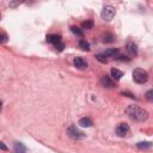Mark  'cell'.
Instances as JSON below:
<instances>
[{
    "instance_id": "6da1fadb",
    "label": "cell",
    "mask_w": 153,
    "mask_h": 153,
    "mask_svg": "<svg viewBox=\"0 0 153 153\" xmlns=\"http://www.w3.org/2000/svg\"><path fill=\"white\" fill-rule=\"evenodd\" d=\"M126 112L135 122H145L148 118V112L136 105H129L126 109Z\"/></svg>"
},
{
    "instance_id": "8fae6325",
    "label": "cell",
    "mask_w": 153,
    "mask_h": 153,
    "mask_svg": "<svg viewBox=\"0 0 153 153\" xmlns=\"http://www.w3.org/2000/svg\"><path fill=\"white\" fill-rule=\"evenodd\" d=\"M127 50H128L131 55H136V54H137V47H136V44L133 43V42H129V43L127 44Z\"/></svg>"
},
{
    "instance_id": "7a4b0ae2",
    "label": "cell",
    "mask_w": 153,
    "mask_h": 153,
    "mask_svg": "<svg viewBox=\"0 0 153 153\" xmlns=\"http://www.w3.org/2000/svg\"><path fill=\"white\" fill-rule=\"evenodd\" d=\"M133 80H134L136 84H145V82H147V80H148V73H147L145 69L136 68V69H134V72H133Z\"/></svg>"
},
{
    "instance_id": "484cf974",
    "label": "cell",
    "mask_w": 153,
    "mask_h": 153,
    "mask_svg": "<svg viewBox=\"0 0 153 153\" xmlns=\"http://www.w3.org/2000/svg\"><path fill=\"white\" fill-rule=\"evenodd\" d=\"M1 109H2V100L0 99V112H1Z\"/></svg>"
},
{
    "instance_id": "4fadbf2b",
    "label": "cell",
    "mask_w": 153,
    "mask_h": 153,
    "mask_svg": "<svg viewBox=\"0 0 153 153\" xmlns=\"http://www.w3.org/2000/svg\"><path fill=\"white\" fill-rule=\"evenodd\" d=\"M59 41H61V36L60 35H48L47 36V42H49V43H56V42H59Z\"/></svg>"
},
{
    "instance_id": "e0dca14e",
    "label": "cell",
    "mask_w": 153,
    "mask_h": 153,
    "mask_svg": "<svg viewBox=\"0 0 153 153\" xmlns=\"http://www.w3.org/2000/svg\"><path fill=\"white\" fill-rule=\"evenodd\" d=\"M71 31L74 33V35H76V36H79V37H82V30H80L78 26H72L71 27Z\"/></svg>"
},
{
    "instance_id": "8992f818",
    "label": "cell",
    "mask_w": 153,
    "mask_h": 153,
    "mask_svg": "<svg viewBox=\"0 0 153 153\" xmlns=\"http://www.w3.org/2000/svg\"><path fill=\"white\" fill-rule=\"evenodd\" d=\"M73 63H74V66L78 68V69H86L87 68V63H86V61L82 59V57H75L74 59V61H73Z\"/></svg>"
},
{
    "instance_id": "603a6c76",
    "label": "cell",
    "mask_w": 153,
    "mask_h": 153,
    "mask_svg": "<svg viewBox=\"0 0 153 153\" xmlns=\"http://www.w3.org/2000/svg\"><path fill=\"white\" fill-rule=\"evenodd\" d=\"M146 98L151 102V100H153V91L152 90H149V91H147V93H146Z\"/></svg>"
},
{
    "instance_id": "9c48e42d",
    "label": "cell",
    "mask_w": 153,
    "mask_h": 153,
    "mask_svg": "<svg viewBox=\"0 0 153 153\" xmlns=\"http://www.w3.org/2000/svg\"><path fill=\"white\" fill-rule=\"evenodd\" d=\"M78 124H79L80 127H91L93 123H92V120H91L90 117H82V118L79 120Z\"/></svg>"
},
{
    "instance_id": "7c38bea8",
    "label": "cell",
    "mask_w": 153,
    "mask_h": 153,
    "mask_svg": "<svg viewBox=\"0 0 153 153\" xmlns=\"http://www.w3.org/2000/svg\"><path fill=\"white\" fill-rule=\"evenodd\" d=\"M111 76H112L115 80H120V79L123 76V73H122L120 69H117V68H112V69H111Z\"/></svg>"
},
{
    "instance_id": "30bf717a",
    "label": "cell",
    "mask_w": 153,
    "mask_h": 153,
    "mask_svg": "<svg viewBox=\"0 0 153 153\" xmlns=\"http://www.w3.org/2000/svg\"><path fill=\"white\" fill-rule=\"evenodd\" d=\"M114 41H115V36L112 33L106 32L105 35L102 36V42H104V43H112Z\"/></svg>"
},
{
    "instance_id": "44dd1931",
    "label": "cell",
    "mask_w": 153,
    "mask_h": 153,
    "mask_svg": "<svg viewBox=\"0 0 153 153\" xmlns=\"http://www.w3.org/2000/svg\"><path fill=\"white\" fill-rule=\"evenodd\" d=\"M7 35L5 32H0V43H6L7 42Z\"/></svg>"
},
{
    "instance_id": "ac0fdd59",
    "label": "cell",
    "mask_w": 153,
    "mask_h": 153,
    "mask_svg": "<svg viewBox=\"0 0 153 153\" xmlns=\"http://www.w3.org/2000/svg\"><path fill=\"white\" fill-rule=\"evenodd\" d=\"M92 27H93V22H92V20H86V22L82 23V29L90 30V29H92Z\"/></svg>"
},
{
    "instance_id": "5bb4252c",
    "label": "cell",
    "mask_w": 153,
    "mask_h": 153,
    "mask_svg": "<svg viewBox=\"0 0 153 153\" xmlns=\"http://www.w3.org/2000/svg\"><path fill=\"white\" fill-rule=\"evenodd\" d=\"M26 151V147L23 145V143H20V142H16L14 143V152H17V153H23V152H25Z\"/></svg>"
},
{
    "instance_id": "5b68a950",
    "label": "cell",
    "mask_w": 153,
    "mask_h": 153,
    "mask_svg": "<svg viewBox=\"0 0 153 153\" xmlns=\"http://www.w3.org/2000/svg\"><path fill=\"white\" fill-rule=\"evenodd\" d=\"M129 133V126L127 123H120L117 127H116V134L121 137L126 136L127 134Z\"/></svg>"
},
{
    "instance_id": "9a60e30c",
    "label": "cell",
    "mask_w": 153,
    "mask_h": 153,
    "mask_svg": "<svg viewBox=\"0 0 153 153\" xmlns=\"http://www.w3.org/2000/svg\"><path fill=\"white\" fill-rule=\"evenodd\" d=\"M151 146H152V143L148 142V141H145V142H137V143H136V147L140 148V149H146V148H149Z\"/></svg>"
},
{
    "instance_id": "2e32d148",
    "label": "cell",
    "mask_w": 153,
    "mask_h": 153,
    "mask_svg": "<svg viewBox=\"0 0 153 153\" xmlns=\"http://www.w3.org/2000/svg\"><path fill=\"white\" fill-rule=\"evenodd\" d=\"M79 47L82 49V50H88L90 49V43L86 41V39H81L79 42Z\"/></svg>"
},
{
    "instance_id": "ba28073f",
    "label": "cell",
    "mask_w": 153,
    "mask_h": 153,
    "mask_svg": "<svg viewBox=\"0 0 153 153\" xmlns=\"http://www.w3.org/2000/svg\"><path fill=\"white\" fill-rule=\"evenodd\" d=\"M118 54V49L117 48H110V49H106L103 55L105 57H116V55Z\"/></svg>"
},
{
    "instance_id": "7402d4cb",
    "label": "cell",
    "mask_w": 153,
    "mask_h": 153,
    "mask_svg": "<svg viewBox=\"0 0 153 153\" xmlns=\"http://www.w3.org/2000/svg\"><path fill=\"white\" fill-rule=\"evenodd\" d=\"M23 2V0H14V1H12L11 4H10V7H12V8H16L18 5H20Z\"/></svg>"
},
{
    "instance_id": "277c9868",
    "label": "cell",
    "mask_w": 153,
    "mask_h": 153,
    "mask_svg": "<svg viewBox=\"0 0 153 153\" xmlns=\"http://www.w3.org/2000/svg\"><path fill=\"white\" fill-rule=\"evenodd\" d=\"M114 16H115V7H112V6H105L100 13L102 19L105 22H110L114 18Z\"/></svg>"
},
{
    "instance_id": "cb8c5ba5",
    "label": "cell",
    "mask_w": 153,
    "mask_h": 153,
    "mask_svg": "<svg viewBox=\"0 0 153 153\" xmlns=\"http://www.w3.org/2000/svg\"><path fill=\"white\" fill-rule=\"evenodd\" d=\"M116 60H118V61H129V60H130V57L124 56V55H120L118 57H116Z\"/></svg>"
},
{
    "instance_id": "52a82bcc",
    "label": "cell",
    "mask_w": 153,
    "mask_h": 153,
    "mask_svg": "<svg viewBox=\"0 0 153 153\" xmlns=\"http://www.w3.org/2000/svg\"><path fill=\"white\" fill-rule=\"evenodd\" d=\"M100 82H102V85H103L104 87H106V88H111V87L115 86L112 79H111L109 75H103L102 79H100Z\"/></svg>"
},
{
    "instance_id": "ffe728a7",
    "label": "cell",
    "mask_w": 153,
    "mask_h": 153,
    "mask_svg": "<svg viewBox=\"0 0 153 153\" xmlns=\"http://www.w3.org/2000/svg\"><path fill=\"white\" fill-rule=\"evenodd\" d=\"M96 59H97L99 62H102V63H106V62H108L106 57H105L103 54H97V55H96Z\"/></svg>"
},
{
    "instance_id": "d6986e66",
    "label": "cell",
    "mask_w": 153,
    "mask_h": 153,
    "mask_svg": "<svg viewBox=\"0 0 153 153\" xmlns=\"http://www.w3.org/2000/svg\"><path fill=\"white\" fill-rule=\"evenodd\" d=\"M54 47H55V49H56L57 51H62L63 48H65V44L62 43V41H59V42L54 43Z\"/></svg>"
},
{
    "instance_id": "3957f363",
    "label": "cell",
    "mask_w": 153,
    "mask_h": 153,
    "mask_svg": "<svg viewBox=\"0 0 153 153\" xmlns=\"http://www.w3.org/2000/svg\"><path fill=\"white\" fill-rule=\"evenodd\" d=\"M67 134L71 139L73 140H80V139H84L85 137V134L82 131H80L75 126H71L67 128Z\"/></svg>"
},
{
    "instance_id": "d4e9b609",
    "label": "cell",
    "mask_w": 153,
    "mask_h": 153,
    "mask_svg": "<svg viewBox=\"0 0 153 153\" xmlns=\"http://www.w3.org/2000/svg\"><path fill=\"white\" fill-rule=\"evenodd\" d=\"M0 149H2V151H7V146L4 145V142H1V141H0Z\"/></svg>"
}]
</instances>
